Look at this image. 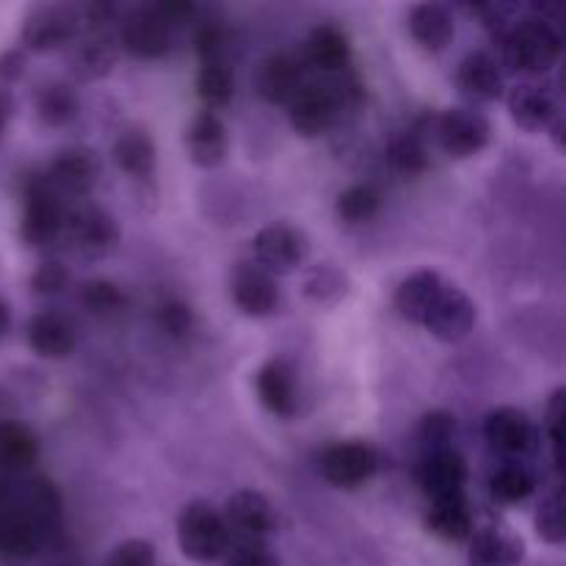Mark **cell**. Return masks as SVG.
I'll return each instance as SVG.
<instances>
[{"mask_svg": "<svg viewBox=\"0 0 566 566\" xmlns=\"http://www.w3.org/2000/svg\"><path fill=\"white\" fill-rule=\"evenodd\" d=\"M503 64L525 75H545L562 59V33L545 17H528L509 25L501 36Z\"/></svg>", "mask_w": 566, "mask_h": 566, "instance_id": "6da1fadb", "label": "cell"}, {"mask_svg": "<svg viewBox=\"0 0 566 566\" xmlns=\"http://www.w3.org/2000/svg\"><path fill=\"white\" fill-rule=\"evenodd\" d=\"M177 542H180V551L186 553V558L210 564L227 556L232 536L213 503L191 501L188 506H182L180 517H177Z\"/></svg>", "mask_w": 566, "mask_h": 566, "instance_id": "7a4b0ae2", "label": "cell"}, {"mask_svg": "<svg viewBox=\"0 0 566 566\" xmlns=\"http://www.w3.org/2000/svg\"><path fill=\"white\" fill-rule=\"evenodd\" d=\"M66 210L61 199L50 191L44 175H36L25 186V213H22L20 235L31 249L53 247L64 235Z\"/></svg>", "mask_w": 566, "mask_h": 566, "instance_id": "3957f363", "label": "cell"}, {"mask_svg": "<svg viewBox=\"0 0 566 566\" xmlns=\"http://www.w3.org/2000/svg\"><path fill=\"white\" fill-rule=\"evenodd\" d=\"M64 235L81 258L103 260L119 243V227L108 210L97 208V205H77V208L66 210Z\"/></svg>", "mask_w": 566, "mask_h": 566, "instance_id": "277c9868", "label": "cell"}, {"mask_svg": "<svg viewBox=\"0 0 566 566\" xmlns=\"http://www.w3.org/2000/svg\"><path fill=\"white\" fill-rule=\"evenodd\" d=\"M437 144L451 158H473L490 144L492 127L481 111L475 108H448L431 122Z\"/></svg>", "mask_w": 566, "mask_h": 566, "instance_id": "5b68a950", "label": "cell"}, {"mask_svg": "<svg viewBox=\"0 0 566 566\" xmlns=\"http://www.w3.org/2000/svg\"><path fill=\"white\" fill-rule=\"evenodd\" d=\"M484 437L492 451L506 462H523L539 448V429L534 420L517 407H501L486 415Z\"/></svg>", "mask_w": 566, "mask_h": 566, "instance_id": "8992f818", "label": "cell"}, {"mask_svg": "<svg viewBox=\"0 0 566 566\" xmlns=\"http://www.w3.org/2000/svg\"><path fill=\"white\" fill-rule=\"evenodd\" d=\"M77 33H81L77 6H36L25 17V22H22V42H25L28 50H36V53H50V50L64 48V44L75 42Z\"/></svg>", "mask_w": 566, "mask_h": 566, "instance_id": "52a82bcc", "label": "cell"}, {"mask_svg": "<svg viewBox=\"0 0 566 566\" xmlns=\"http://www.w3.org/2000/svg\"><path fill=\"white\" fill-rule=\"evenodd\" d=\"M221 517L238 542H265L276 528L274 506L263 492L254 490H241L227 497Z\"/></svg>", "mask_w": 566, "mask_h": 566, "instance_id": "ba28073f", "label": "cell"}, {"mask_svg": "<svg viewBox=\"0 0 566 566\" xmlns=\"http://www.w3.org/2000/svg\"><path fill=\"white\" fill-rule=\"evenodd\" d=\"M379 457L368 442H335L321 453V475L337 490H357L374 479Z\"/></svg>", "mask_w": 566, "mask_h": 566, "instance_id": "9c48e42d", "label": "cell"}, {"mask_svg": "<svg viewBox=\"0 0 566 566\" xmlns=\"http://www.w3.org/2000/svg\"><path fill=\"white\" fill-rule=\"evenodd\" d=\"M423 326L442 343L468 340L475 326V304L470 302V296L462 287L446 282L440 293H437L434 304L429 307V313H426Z\"/></svg>", "mask_w": 566, "mask_h": 566, "instance_id": "30bf717a", "label": "cell"}, {"mask_svg": "<svg viewBox=\"0 0 566 566\" xmlns=\"http://www.w3.org/2000/svg\"><path fill=\"white\" fill-rule=\"evenodd\" d=\"M116 42L133 59H160L171 44V28L155 6H138L125 14Z\"/></svg>", "mask_w": 566, "mask_h": 566, "instance_id": "8fae6325", "label": "cell"}, {"mask_svg": "<svg viewBox=\"0 0 566 566\" xmlns=\"http://www.w3.org/2000/svg\"><path fill=\"white\" fill-rule=\"evenodd\" d=\"M254 263L274 274H291L307 260V235L291 224H271L254 235Z\"/></svg>", "mask_w": 566, "mask_h": 566, "instance_id": "7c38bea8", "label": "cell"}, {"mask_svg": "<svg viewBox=\"0 0 566 566\" xmlns=\"http://www.w3.org/2000/svg\"><path fill=\"white\" fill-rule=\"evenodd\" d=\"M50 191L55 197H72L83 199L92 193V188L99 180V158L86 147H70L61 149L53 158L50 169L44 171Z\"/></svg>", "mask_w": 566, "mask_h": 566, "instance_id": "4fadbf2b", "label": "cell"}, {"mask_svg": "<svg viewBox=\"0 0 566 566\" xmlns=\"http://www.w3.org/2000/svg\"><path fill=\"white\" fill-rule=\"evenodd\" d=\"M230 296L235 307L249 318H265L280 307V287L276 280L265 269H260L252 260H241L232 269Z\"/></svg>", "mask_w": 566, "mask_h": 566, "instance_id": "5bb4252c", "label": "cell"}, {"mask_svg": "<svg viewBox=\"0 0 566 566\" xmlns=\"http://www.w3.org/2000/svg\"><path fill=\"white\" fill-rule=\"evenodd\" d=\"M468 462L457 448H446V451L426 453L423 462L418 468L420 490L437 501H453V497H464V486H468Z\"/></svg>", "mask_w": 566, "mask_h": 566, "instance_id": "9a60e30c", "label": "cell"}, {"mask_svg": "<svg viewBox=\"0 0 566 566\" xmlns=\"http://www.w3.org/2000/svg\"><path fill=\"white\" fill-rule=\"evenodd\" d=\"M287 114H291V125L298 136L315 138L335 122L337 111H340V97L332 86H321V83H304L302 92L287 103Z\"/></svg>", "mask_w": 566, "mask_h": 566, "instance_id": "2e32d148", "label": "cell"}, {"mask_svg": "<svg viewBox=\"0 0 566 566\" xmlns=\"http://www.w3.org/2000/svg\"><path fill=\"white\" fill-rule=\"evenodd\" d=\"M186 153L202 169H216L224 164L227 153H230V136L221 122L219 114L213 111H199L186 127Z\"/></svg>", "mask_w": 566, "mask_h": 566, "instance_id": "e0dca14e", "label": "cell"}, {"mask_svg": "<svg viewBox=\"0 0 566 566\" xmlns=\"http://www.w3.org/2000/svg\"><path fill=\"white\" fill-rule=\"evenodd\" d=\"M254 88L271 105H285L304 88V64L291 53H276L260 64Z\"/></svg>", "mask_w": 566, "mask_h": 566, "instance_id": "ac0fdd59", "label": "cell"}, {"mask_svg": "<svg viewBox=\"0 0 566 566\" xmlns=\"http://www.w3.org/2000/svg\"><path fill=\"white\" fill-rule=\"evenodd\" d=\"M17 506L25 514L28 523L39 531L42 539H48L61 520V492L48 475L28 479L25 484L17 486Z\"/></svg>", "mask_w": 566, "mask_h": 566, "instance_id": "d6986e66", "label": "cell"}, {"mask_svg": "<svg viewBox=\"0 0 566 566\" xmlns=\"http://www.w3.org/2000/svg\"><path fill=\"white\" fill-rule=\"evenodd\" d=\"M509 114L523 130L542 133L551 130L558 122L556 97L542 83H520L509 92Z\"/></svg>", "mask_w": 566, "mask_h": 566, "instance_id": "ffe728a7", "label": "cell"}, {"mask_svg": "<svg viewBox=\"0 0 566 566\" xmlns=\"http://www.w3.org/2000/svg\"><path fill=\"white\" fill-rule=\"evenodd\" d=\"M254 390L260 403L276 418H293L298 407L296 374L285 359H269L254 376Z\"/></svg>", "mask_w": 566, "mask_h": 566, "instance_id": "44dd1931", "label": "cell"}, {"mask_svg": "<svg viewBox=\"0 0 566 566\" xmlns=\"http://www.w3.org/2000/svg\"><path fill=\"white\" fill-rule=\"evenodd\" d=\"M28 343L44 359H64L75 352V324L59 310H44L28 324Z\"/></svg>", "mask_w": 566, "mask_h": 566, "instance_id": "7402d4cb", "label": "cell"}, {"mask_svg": "<svg viewBox=\"0 0 566 566\" xmlns=\"http://www.w3.org/2000/svg\"><path fill=\"white\" fill-rule=\"evenodd\" d=\"M119 59V42L111 31H88L75 44L70 55V66L81 81H99L108 75Z\"/></svg>", "mask_w": 566, "mask_h": 566, "instance_id": "603a6c76", "label": "cell"}, {"mask_svg": "<svg viewBox=\"0 0 566 566\" xmlns=\"http://www.w3.org/2000/svg\"><path fill=\"white\" fill-rule=\"evenodd\" d=\"M525 545L506 528H481L470 536V566H520Z\"/></svg>", "mask_w": 566, "mask_h": 566, "instance_id": "cb8c5ba5", "label": "cell"}, {"mask_svg": "<svg viewBox=\"0 0 566 566\" xmlns=\"http://www.w3.org/2000/svg\"><path fill=\"white\" fill-rule=\"evenodd\" d=\"M348 59H352V42H348L346 31L326 22V25H318L310 33L307 44H304L302 64L313 66L318 72H340L346 70Z\"/></svg>", "mask_w": 566, "mask_h": 566, "instance_id": "d4e9b609", "label": "cell"}, {"mask_svg": "<svg viewBox=\"0 0 566 566\" xmlns=\"http://www.w3.org/2000/svg\"><path fill=\"white\" fill-rule=\"evenodd\" d=\"M459 86L468 97L479 99V103H492L501 99L503 94V70L501 61L490 55L486 50L470 53L459 66Z\"/></svg>", "mask_w": 566, "mask_h": 566, "instance_id": "484cf974", "label": "cell"}, {"mask_svg": "<svg viewBox=\"0 0 566 566\" xmlns=\"http://www.w3.org/2000/svg\"><path fill=\"white\" fill-rule=\"evenodd\" d=\"M409 31H412L415 42L420 48L431 50V53H440V50H446L453 42L457 25H453V17L446 6L418 3L409 11Z\"/></svg>", "mask_w": 566, "mask_h": 566, "instance_id": "4316f807", "label": "cell"}, {"mask_svg": "<svg viewBox=\"0 0 566 566\" xmlns=\"http://www.w3.org/2000/svg\"><path fill=\"white\" fill-rule=\"evenodd\" d=\"M442 285H446V280H442L437 271H418V274L407 276L396 291L398 315H401L403 321H409V324L423 326L426 313H429V307L434 304Z\"/></svg>", "mask_w": 566, "mask_h": 566, "instance_id": "83f0119b", "label": "cell"}, {"mask_svg": "<svg viewBox=\"0 0 566 566\" xmlns=\"http://www.w3.org/2000/svg\"><path fill=\"white\" fill-rule=\"evenodd\" d=\"M114 160L125 175L149 177L155 171L158 149H155L153 136L144 127H125L114 142Z\"/></svg>", "mask_w": 566, "mask_h": 566, "instance_id": "f1b7e54d", "label": "cell"}, {"mask_svg": "<svg viewBox=\"0 0 566 566\" xmlns=\"http://www.w3.org/2000/svg\"><path fill=\"white\" fill-rule=\"evenodd\" d=\"M39 457V440L28 426L9 420L0 426V475H20L33 468Z\"/></svg>", "mask_w": 566, "mask_h": 566, "instance_id": "f546056e", "label": "cell"}, {"mask_svg": "<svg viewBox=\"0 0 566 566\" xmlns=\"http://www.w3.org/2000/svg\"><path fill=\"white\" fill-rule=\"evenodd\" d=\"M42 542L44 539L39 536V531L28 523L25 514L17 506L14 495V506L6 514H0V558L3 562H25V558H31L42 547Z\"/></svg>", "mask_w": 566, "mask_h": 566, "instance_id": "4dcf8cb0", "label": "cell"}, {"mask_svg": "<svg viewBox=\"0 0 566 566\" xmlns=\"http://www.w3.org/2000/svg\"><path fill=\"white\" fill-rule=\"evenodd\" d=\"M426 528L442 542H468L473 536V512H470L464 497H453V501H437L431 503L429 514H426Z\"/></svg>", "mask_w": 566, "mask_h": 566, "instance_id": "1f68e13d", "label": "cell"}, {"mask_svg": "<svg viewBox=\"0 0 566 566\" xmlns=\"http://www.w3.org/2000/svg\"><path fill=\"white\" fill-rule=\"evenodd\" d=\"M536 490V473L525 462H503L497 464L490 479V492L497 503L517 506L528 501Z\"/></svg>", "mask_w": 566, "mask_h": 566, "instance_id": "d6a6232c", "label": "cell"}, {"mask_svg": "<svg viewBox=\"0 0 566 566\" xmlns=\"http://www.w3.org/2000/svg\"><path fill=\"white\" fill-rule=\"evenodd\" d=\"M77 94L66 83H48L36 94V114L48 127H64L77 116Z\"/></svg>", "mask_w": 566, "mask_h": 566, "instance_id": "836d02e7", "label": "cell"}, {"mask_svg": "<svg viewBox=\"0 0 566 566\" xmlns=\"http://www.w3.org/2000/svg\"><path fill=\"white\" fill-rule=\"evenodd\" d=\"M381 208V193L376 186L368 182H359V186L346 188V191L337 197V216L348 224H363L370 221Z\"/></svg>", "mask_w": 566, "mask_h": 566, "instance_id": "e575fe53", "label": "cell"}, {"mask_svg": "<svg viewBox=\"0 0 566 566\" xmlns=\"http://www.w3.org/2000/svg\"><path fill=\"white\" fill-rule=\"evenodd\" d=\"M232 92H235V86H232V72L227 70L224 61H219V64H202V70L197 75V94L208 105V111L216 114V108L230 105Z\"/></svg>", "mask_w": 566, "mask_h": 566, "instance_id": "d590c367", "label": "cell"}, {"mask_svg": "<svg viewBox=\"0 0 566 566\" xmlns=\"http://www.w3.org/2000/svg\"><path fill=\"white\" fill-rule=\"evenodd\" d=\"M387 160H390V166L398 175L418 177L420 171H426V166H429V153H426L423 136H420V133L398 136L396 142L387 147Z\"/></svg>", "mask_w": 566, "mask_h": 566, "instance_id": "8d00e7d4", "label": "cell"}, {"mask_svg": "<svg viewBox=\"0 0 566 566\" xmlns=\"http://www.w3.org/2000/svg\"><path fill=\"white\" fill-rule=\"evenodd\" d=\"M77 302H81L92 315H111L119 313V310L125 307V296H122L119 287L108 280L83 282L81 293H77Z\"/></svg>", "mask_w": 566, "mask_h": 566, "instance_id": "74e56055", "label": "cell"}, {"mask_svg": "<svg viewBox=\"0 0 566 566\" xmlns=\"http://www.w3.org/2000/svg\"><path fill=\"white\" fill-rule=\"evenodd\" d=\"M536 534L551 545H564L566 520H564V492L556 490L536 509Z\"/></svg>", "mask_w": 566, "mask_h": 566, "instance_id": "f35d334b", "label": "cell"}, {"mask_svg": "<svg viewBox=\"0 0 566 566\" xmlns=\"http://www.w3.org/2000/svg\"><path fill=\"white\" fill-rule=\"evenodd\" d=\"M453 434H457V418L451 412H429L423 418L418 429V440L423 446V457L426 453L434 451H446V448H453Z\"/></svg>", "mask_w": 566, "mask_h": 566, "instance_id": "ab89813d", "label": "cell"}, {"mask_svg": "<svg viewBox=\"0 0 566 566\" xmlns=\"http://www.w3.org/2000/svg\"><path fill=\"white\" fill-rule=\"evenodd\" d=\"M545 426H547V440L553 448V462L556 470H564V418H566V390L553 392L551 403L545 409Z\"/></svg>", "mask_w": 566, "mask_h": 566, "instance_id": "60d3db41", "label": "cell"}, {"mask_svg": "<svg viewBox=\"0 0 566 566\" xmlns=\"http://www.w3.org/2000/svg\"><path fill=\"white\" fill-rule=\"evenodd\" d=\"M66 285H70V269L59 260H44L31 274V291L36 296H59L66 291Z\"/></svg>", "mask_w": 566, "mask_h": 566, "instance_id": "b9f144b4", "label": "cell"}, {"mask_svg": "<svg viewBox=\"0 0 566 566\" xmlns=\"http://www.w3.org/2000/svg\"><path fill=\"white\" fill-rule=\"evenodd\" d=\"M224 28L213 20L202 22V25L197 28V33H193V50H197V55L202 59V64H219L221 53H224Z\"/></svg>", "mask_w": 566, "mask_h": 566, "instance_id": "7bdbcfd3", "label": "cell"}, {"mask_svg": "<svg viewBox=\"0 0 566 566\" xmlns=\"http://www.w3.org/2000/svg\"><path fill=\"white\" fill-rule=\"evenodd\" d=\"M158 326L169 337H186L193 329V310L180 298H169L158 307Z\"/></svg>", "mask_w": 566, "mask_h": 566, "instance_id": "ee69618b", "label": "cell"}, {"mask_svg": "<svg viewBox=\"0 0 566 566\" xmlns=\"http://www.w3.org/2000/svg\"><path fill=\"white\" fill-rule=\"evenodd\" d=\"M224 566H280V558L265 542H238L227 551Z\"/></svg>", "mask_w": 566, "mask_h": 566, "instance_id": "f6af8a7d", "label": "cell"}, {"mask_svg": "<svg viewBox=\"0 0 566 566\" xmlns=\"http://www.w3.org/2000/svg\"><path fill=\"white\" fill-rule=\"evenodd\" d=\"M105 566H155V545L147 539H127L111 551Z\"/></svg>", "mask_w": 566, "mask_h": 566, "instance_id": "bcb514c9", "label": "cell"}, {"mask_svg": "<svg viewBox=\"0 0 566 566\" xmlns=\"http://www.w3.org/2000/svg\"><path fill=\"white\" fill-rule=\"evenodd\" d=\"M307 296L315 298V302H332V298L343 296L346 293V280H343L340 274H337L335 269H315L310 271L307 276Z\"/></svg>", "mask_w": 566, "mask_h": 566, "instance_id": "7dc6e473", "label": "cell"}, {"mask_svg": "<svg viewBox=\"0 0 566 566\" xmlns=\"http://www.w3.org/2000/svg\"><path fill=\"white\" fill-rule=\"evenodd\" d=\"M155 9L160 11V17H164L166 22H169V28H177V25H188V22L193 20V14H197V6L193 3H180V0H171V3H158Z\"/></svg>", "mask_w": 566, "mask_h": 566, "instance_id": "c3c4849f", "label": "cell"}, {"mask_svg": "<svg viewBox=\"0 0 566 566\" xmlns=\"http://www.w3.org/2000/svg\"><path fill=\"white\" fill-rule=\"evenodd\" d=\"M22 72H25V53H22V50H6V53L0 55V77L14 81Z\"/></svg>", "mask_w": 566, "mask_h": 566, "instance_id": "681fc988", "label": "cell"}, {"mask_svg": "<svg viewBox=\"0 0 566 566\" xmlns=\"http://www.w3.org/2000/svg\"><path fill=\"white\" fill-rule=\"evenodd\" d=\"M11 114H14V105H11V97L9 94L0 92V136H3L6 125H9Z\"/></svg>", "mask_w": 566, "mask_h": 566, "instance_id": "f907efd6", "label": "cell"}, {"mask_svg": "<svg viewBox=\"0 0 566 566\" xmlns=\"http://www.w3.org/2000/svg\"><path fill=\"white\" fill-rule=\"evenodd\" d=\"M9 324H11V313L9 307H6V302H0V337L9 332Z\"/></svg>", "mask_w": 566, "mask_h": 566, "instance_id": "816d5d0a", "label": "cell"}, {"mask_svg": "<svg viewBox=\"0 0 566 566\" xmlns=\"http://www.w3.org/2000/svg\"><path fill=\"white\" fill-rule=\"evenodd\" d=\"M9 403H6V398L3 396H0V426H3V423H9Z\"/></svg>", "mask_w": 566, "mask_h": 566, "instance_id": "f5cc1de1", "label": "cell"}]
</instances>
